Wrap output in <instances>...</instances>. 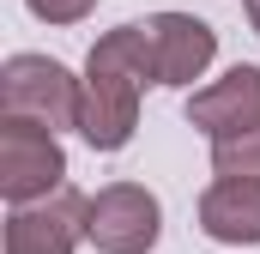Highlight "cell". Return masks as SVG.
Returning a JSON list of instances; mask_svg holds the SVG:
<instances>
[{
	"label": "cell",
	"instance_id": "cell-1",
	"mask_svg": "<svg viewBox=\"0 0 260 254\" xmlns=\"http://www.w3.org/2000/svg\"><path fill=\"white\" fill-rule=\"evenodd\" d=\"M157 85L151 49L139 24H115L85 55V97H79V139L91 151H121L139 127V97Z\"/></svg>",
	"mask_w": 260,
	"mask_h": 254
},
{
	"label": "cell",
	"instance_id": "cell-2",
	"mask_svg": "<svg viewBox=\"0 0 260 254\" xmlns=\"http://www.w3.org/2000/svg\"><path fill=\"white\" fill-rule=\"evenodd\" d=\"M79 97H85V79H73V67H61L55 55H6L0 67V115L67 133L79 127Z\"/></svg>",
	"mask_w": 260,
	"mask_h": 254
},
{
	"label": "cell",
	"instance_id": "cell-3",
	"mask_svg": "<svg viewBox=\"0 0 260 254\" xmlns=\"http://www.w3.org/2000/svg\"><path fill=\"white\" fill-rule=\"evenodd\" d=\"M67 188V151L61 133L18 115H0V200L6 206H37Z\"/></svg>",
	"mask_w": 260,
	"mask_h": 254
},
{
	"label": "cell",
	"instance_id": "cell-4",
	"mask_svg": "<svg viewBox=\"0 0 260 254\" xmlns=\"http://www.w3.org/2000/svg\"><path fill=\"white\" fill-rule=\"evenodd\" d=\"M164 236V206L145 182H109L85 194V242L97 254H151Z\"/></svg>",
	"mask_w": 260,
	"mask_h": 254
},
{
	"label": "cell",
	"instance_id": "cell-5",
	"mask_svg": "<svg viewBox=\"0 0 260 254\" xmlns=\"http://www.w3.org/2000/svg\"><path fill=\"white\" fill-rule=\"evenodd\" d=\"M139 30H145L157 85L170 91H194V79H206V67L218 61V30L194 12H151L139 18Z\"/></svg>",
	"mask_w": 260,
	"mask_h": 254
},
{
	"label": "cell",
	"instance_id": "cell-6",
	"mask_svg": "<svg viewBox=\"0 0 260 254\" xmlns=\"http://www.w3.org/2000/svg\"><path fill=\"white\" fill-rule=\"evenodd\" d=\"M188 127H200L212 145L254 133L260 127V67H230L224 79L188 91Z\"/></svg>",
	"mask_w": 260,
	"mask_h": 254
},
{
	"label": "cell",
	"instance_id": "cell-7",
	"mask_svg": "<svg viewBox=\"0 0 260 254\" xmlns=\"http://www.w3.org/2000/svg\"><path fill=\"white\" fill-rule=\"evenodd\" d=\"M85 242V194L61 188L55 200L6 212V254H79Z\"/></svg>",
	"mask_w": 260,
	"mask_h": 254
},
{
	"label": "cell",
	"instance_id": "cell-8",
	"mask_svg": "<svg viewBox=\"0 0 260 254\" xmlns=\"http://www.w3.org/2000/svg\"><path fill=\"white\" fill-rule=\"evenodd\" d=\"M200 230H206L212 242L254 248V242H260V182L218 176L212 188L200 194Z\"/></svg>",
	"mask_w": 260,
	"mask_h": 254
},
{
	"label": "cell",
	"instance_id": "cell-9",
	"mask_svg": "<svg viewBox=\"0 0 260 254\" xmlns=\"http://www.w3.org/2000/svg\"><path fill=\"white\" fill-rule=\"evenodd\" d=\"M212 176H236V182H260V127L242 139L212 145Z\"/></svg>",
	"mask_w": 260,
	"mask_h": 254
},
{
	"label": "cell",
	"instance_id": "cell-10",
	"mask_svg": "<svg viewBox=\"0 0 260 254\" xmlns=\"http://www.w3.org/2000/svg\"><path fill=\"white\" fill-rule=\"evenodd\" d=\"M30 6V18H43V24H85L91 12H97V0H24Z\"/></svg>",
	"mask_w": 260,
	"mask_h": 254
},
{
	"label": "cell",
	"instance_id": "cell-11",
	"mask_svg": "<svg viewBox=\"0 0 260 254\" xmlns=\"http://www.w3.org/2000/svg\"><path fill=\"white\" fill-rule=\"evenodd\" d=\"M242 12H248V24H254V37H260V0H242Z\"/></svg>",
	"mask_w": 260,
	"mask_h": 254
}]
</instances>
